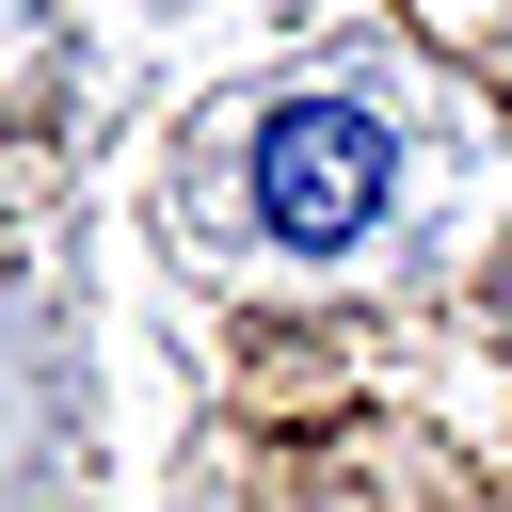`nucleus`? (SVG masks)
I'll return each mask as SVG.
<instances>
[{
    "label": "nucleus",
    "mask_w": 512,
    "mask_h": 512,
    "mask_svg": "<svg viewBox=\"0 0 512 512\" xmlns=\"http://www.w3.org/2000/svg\"><path fill=\"white\" fill-rule=\"evenodd\" d=\"M256 224H272V240H304V256L368 240V224H384V128H368V112H336V96L272 112V128H256Z\"/></svg>",
    "instance_id": "f257e3e1"
}]
</instances>
